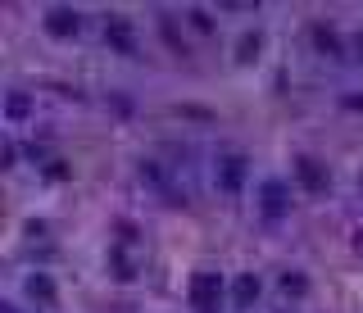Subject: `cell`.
I'll return each instance as SVG.
<instances>
[{
	"instance_id": "obj_1",
	"label": "cell",
	"mask_w": 363,
	"mask_h": 313,
	"mask_svg": "<svg viewBox=\"0 0 363 313\" xmlns=\"http://www.w3.org/2000/svg\"><path fill=\"white\" fill-rule=\"evenodd\" d=\"M223 295H227L223 272H214V268L191 272V309H196V313H218V309H223Z\"/></svg>"
},
{
	"instance_id": "obj_2",
	"label": "cell",
	"mask_w": 363,
	"mask_h": 313,
	"mask_svg": "<svg viewBox=\"0 0 363 313\" xmlns=\"http://www.w3.org/2000/svg\"><path fill=\"white\" fill-rule=\"evenodd\" d=\"M295 182L304 195H331V173L318 155H295Z\"/></svg>"
},
{
	"instance_id": "obj_3",
	"label": "cell",
	"mask_w": 363,
	"mask_h": 313,
	"mask_svg": "<svg viewBox=\"0 0 363 313\" xmlns=\"http://www.w3.org/2000/svg\"><path fill=\"white\" fill-rule=\"evenodd\" d=\"M104 41H109V50H118V55H137L141 46H137V32H132V23L123 14H109L104 18Z\"/></svg>"
},
{
	"instance_id": "obj_4",
	"label": "cell",
	"mask_w": 363,
	"mask_h": 313,
	"mask_svg": "<svg viewBox=\"0 0 363 313\" xmlns=\"http://www.w3.org/2000/svg\"><path fill=\"white\" fill-rule=\"evenodd\" d=\"M46 32L60 36V41H69V36H78V32H82V14H78V9H69V5L46 9Z\"/></svg>"
},
{
	"instance_id": "obj_5",
	"label": "cell",
	"mask_w": 363,
	"mask_h": 313,
	"mask_svg": "<svg viewBox=\"0 0 363 313\" xmlns=\"http://www.w3.org/2000/svg\"><path fill=\"white\" fill-rule=\"evenodd\" d=\"M245 155H223L218 159V186H223L227 195H241V186H245Z\"/></svg>"
},
{
	"instance_id": "obj_6",
	"label": "cell",
	"mask_w": 363,
	"mask_h": 313,
	"mask_svg": "<svg viewBox=\"0 0 363 313\" xmlns=\"http://www.w3.org/2000/svg\"><path fill=\"white\" fill-rule=\"evenodd\" d=\"M259 291H263V281L254 277V272H241V277L232 281V305L236 309H250L254 300H259Z\"/></svg>"
},
{
	"instance_id": "obj_7",
	"label": "cell",
	"mask_w": 363,
	"mask_h": 313,
	"mask_svg": "<svg viewBox=\"0 0 363 313\" xmlns=\"http://www.w3.org/2000/svg\"><path fill=\"white\" fill-rule=\"evenodd\" d=\"M259 209L268 218H282L286 209H291V200H286V186L282 182H263V191H259Z\"/></svg>"
},
{
	"instance_id": "obj_8",
	"label": "cell",
	"mask_w": 363,
	"mask_h": 313,
	"mask_svg": "<svg viewBox=\"0 0 363 313\" xmlns=\"http://www.w3.org/2000/svg\"><path fill=\"white\" fill-rule=\"evenodd\" d=\"M309 36H313V50H318V55H327V60H336V55H341V36L331 32L327 23H313Z\"/></svg>"
},
{
	"instance_id": "obj_9",
	"label": "cell",
	"mask_w": 363,
	"mask_h": 313,
	"mask_svg": "<svg viewBox=\"0 0 363 313\" xmlns=\"http://www.w3.org/2000/svg\"><path fill=\"white\" fill-rule=\"evenodd\" d=\"M159 32H164L168 46H173V55H191V50H186V36L177 32V18H173V14H159Z\"/></svg>"
},
{
	"instance_id": "obj_10",
	"label": "cell",
	"mask_w": 363,
	"mask_h": 313,
	"mask_svg": "<svg viewBox=\"0 0 363 313\" xmlns=\"http://www.w3.org/2000/svg\"><path fill=\"white\" fill-rule=\"evenodd\" d=\"M259 50H263V36L259 32H245L241 41H236V64H254V60H259Z\"/></svg>"
},
{
	"instance_id": "obj_11",
	"label": "cell",
	"mask_w": 363,
	"mask_h": 313,
	"mask_svg": "<svg viewBox=\"0 0 363 313\" xmlns=\"http://www.w3.org/2000/svg\"><path fill=\"white\" fill-rule=\"evenodd\" d=\"M27 295H32V300H46V305H55V281L46 277V272H32V277H27Z\"/></svg>"
},
{
	"instance_id": "obj_12",
	"label": "cell",
	"mask_w": 363,
	"mask_h": 313,
	"mask_svg": "<svg viewBox=\"0 0 363 313\" xmlns=\"http://www.w3.org/2000/svg\"><path fill=\"white\" fill-rule=\"evenodd\" d=\"M5 113H9V118H27V113H32V100H27L23 96V91H9V96H5Z\"/></svg>"
},
{
	"instance_id": "obj_13",
	"label": "cell",
	"mask_w": 363,
	"mask_h": 313,
	"mask_svg": "<svg viewBox=\"0 0 363 313\" xmlns=\"http://www.w3.org/2000/svg\"><path fill=\"white\" fill-rule=\"evenodd\" d=\"M282 291L286 295H309V277L304 272H282Z\"/></svg>"
},
{
	"instance_id": "obj_14",
	"label": "cell",
	"mask_w": 363,
	"mask_h": 313,
	"mask_svg": "<svg viewBox=\"0 0 363 313\" xmlns=\"http://www.w3.org/2000/svg\"><path fill=\"white\" fill-rule=\"evenodd\" d=\"M114 277H118V281H132V277H137V268H132L123 254H114Z\"/></svg>"
},
{
	"instance_id": "obj_15",
	"label": "cell",
	"mask_w": 363,
	"mask_h": 313,
	"mask_svg": "<svg viewBox=\"0 0 363 313\" xmlns=\"http://www.w3.org/2000/svg\"><path fill=\"white\" fill-rule=\"evenodd\" d=\"M191 14V23L200 27V32H214V18H209V9H186Z\"/></svg>"
},
{
	"instance_id": "obj_16",
	"label": "cell",
	"mask_w": 363,
	"mask_h": 313,
	"mask_svg": "<svg viewBox=\"0 0 363 313\" xmlns=\"http://www.w3.org/2000/svg\"><path fill=\"white\" fill-rule=\"evenodd\" d=\"M118 241H123V245H132V241H137V227H132L128 218H123V223H118Z\"/></svg>"
},
{
	"instance_id": "obj_17",
	"label": "cell",
	"mask_w": 363,
	"mask_h": 313,
	"mask_svg": "<svg viewBox=\"0 0 363 313\" xmlns=\"http://www.w3.org/2000/svg\"><path fill=\"white\" fill-rule=\"evenodd\" d=\"M355 55H359V60H363V32L355 36Z\"/></svg>"
},
{
	"instance_id": "obj_18",
	"label": "cell",
	"mask_w": 363,
	"mask_h": 313,
	"mask_svg": "<svg viewBox=\"0 0 363 313\" xmlns=\"http://www.w3.org/2000/svg\"><path fill=\"white\" fill-rule=\"evenodd\" d=\"M359 191H363V173H359Z\"/></svg>"
}]
</instances>
